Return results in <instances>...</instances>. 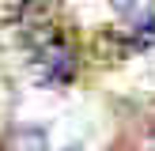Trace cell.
Instances as JSON below:
<instances>
[{
	"label": "cell",
	"instance_id": "cell-1",
	"mask_svg": "<svg viewBox=\"0 0 155 151\" xmlns=\"http://www.w3.org/2000/svg\"><path fill=\"white\" fill-rule=\"evenodd\" d=\"M27 53H30V68L42 83H68L76 76V49L57 27L49 23H34L27 30Z\"/></svg>",
	"mask_w": 155,
	"mask_h": 151
},
{
	"label": "cell",
	"instance_id": "cell-2",
	"mask_svg": "<svg viewBox=\"0 0 155 151\" xmlns=\"http://www.w3.org/2000/svg\"><path fill=\"white\" fill-rule=\"evenodd\" d=\"M121 23L140 38H155V0H114Z\"/></svg>",
	"mask_w": 155,
	"mask_h": 151
},
{
	"label": "cell",
	"instance_id": "cell-3",
	"mask_svg": "<svg viewBox=\"0 0 155 151\" xmlns=\"http://www.w3.org/2000/svg\"><path fill=\"white\" fill-rule=\"evenodd\" d=\"M144 151H155V136H151V140H148V147H144Z\"/></svg>",
	"mask_w": 155,
	"mask_h": 151
},
{
	"label": "cell",
	"instance_id": "cell-4",
	"mask_svg": "<svg viewBox=\"0 0 155 151\" xmlns=\"http://www.w3.org/2000/svg\"><path fill=\"white\" fill-rule=\"evenodd\" d=\"M64 151H80V147H64Z\"/></svg>",
	"mask_w": 155,
	"mask_h": 151
}]
</instances>
